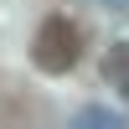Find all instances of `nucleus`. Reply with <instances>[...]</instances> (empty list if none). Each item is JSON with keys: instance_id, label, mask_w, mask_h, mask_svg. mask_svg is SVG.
<instances>
[{"instance_id": "f03ea898", "label": "nucleus", "mask_w": 129, "mask_h": 129, "mask_svg": "<svg viewBox=\"0 0 129 129\" xmlns=\"http://www.w3.org/2000/svg\"><path fill=\"white\" fill-rule=\"evenodd\" d=\"M103 78H109V88H119L124 98H129V41L109 47V57H103Z\"/></svg>"}, {"instance_id": "7ed1b4c3", "label": "nucleus", "mask_w": 129, "mask_h": 129, "mask_svg": "<svg viewBox=\"0 0 129 129\" xmlns=\"http://www.w3.org/2000/svg\"><path fill=\"white\" fill-rule=\"evenodd\" d=\"M72 129H124V119L114 109H103V103H88V109L72 119Z\"/></svg>"}, {"instance_id": "f257e3e1", "label": "nucleus", "mask_w": 129, "mask_h": 129, "mask_svg": "<svg viewBox=\"0 0 129 129\" xmlns=\"http://www.w3.org/2000/svg\"><path fill=\"white\" fill-rule=\"evenodd\" d=\"M83 57V36L67 16H47L36 26V41H31V62L41 72H72Z\"/></svg>"}]
</instances>
